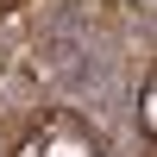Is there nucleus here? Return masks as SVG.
I'll list each match as a JSON object with an SVG mask.
<instances>
[{
    "label": "nucleus",
    "instance_id": "1",
    "mask_svg": "<svg viewBox=\"0 0 157 157\" xmlns=\"http://www.w3.org/2000/svg\"><path fill=\"white\" fill-rule=\"evenodd\" d=\"M138 113H145V132H157V88H145V101H138Z\"/></svg>",
    "mask_w": 157,
    "mask_h": 157
},
{
    "label": "nucleus",
    "instance_id": "2",
    "mask_svg": "<svg viewBox=\"0 0 157 157\" xmlns=\"http://www.w3.org/2000/svg\"><path fill=\"white\" fill-rule=\"evenodd\" d=\"M44 157H88V145H75V138H57V145H50Z\"/></svg>",
    "mask_w": 157,
    "mask_h": 157
},
{
    "label": "nucleus",
    "instance_id": "3",
    "mask_svg": "<svg viewBox=\"0 0 157 157\" xmlns=\"http://www.w3.org/2000/svg\"><path fill=\"white\" fill-rule=\"evenodd\" d=\"M25 157H38V151H25Z\"/></svg>",
    "mask_w": 157,
    "mask_h": 157
}]
</instances>
